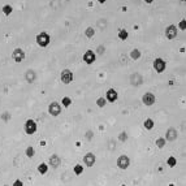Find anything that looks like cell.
<instances>
[{
  "label": "cell",
  "mask_w": 186,
  "mask_h": 186,
  "mask_svg": "<svg viewBox=\"0 0 186 186\" xmlns=\"http://www.w3.org/2000/svg\"><path fill=\"white\" fill-rule=\"evenodd\" d=\"M35 78H37V73H35L33 69H29V70L25 73V79H26L29 83H33L35 81Z\"/></svg>",
  "instance_id": "2e32d148"
},
{
  "label": "cell",
  "mask_w": 186,
  "mask_h": 186,
  "mask_svg": "<svg viewBox=\"0 0 186 186\" xmlns=\"http://www.w3.org/2000/svg\"><path fill=\"white\" fill-rule=\"evenodd\" d=\"M166 164H168V166H171V168H174L177 165V159L174 156H169L168 160H166Z\"/></svg>",
  "instance_id": "44dd1931"
},
{
  "label": "cell",
  "mask_w": 186,
  "mask_h": 186,
  "mask_svg": "<svg viewBox=\"0 0 186 186\" xmlns=\"http://www.w3.org/2000/svg\"><path fill=\"white\" fill-rule=\"evenodd\" d=\"M61 104H63L65 108H68L69 105L72 104V99L69 98V96H64V98L61 99Z\"/></svg>",
  "instance_id": "d4e9b609"
},
{
  "label": "cell",
  "mask_w": 186,
  "mask_h": 186,
  "mask_svg": "<svg viewBox=\"0 0 186 186\" xmlns=\"http://www.w3.org/2000/svg\"><path fill=\"white\" fill-rule=\"evenodd\" d=\"M48 164H46V163H40L39 165H38V172H39L40 174H46L47 172H48Z\"/></svg>",
  "instance_id": "d6986e66"
},
{
  "label": "cell",
  "mask_w": 186,
  "mask_h": 186,
  "mask_svg": "<svg viewBox=\"0 0 186 186\" xmlns=\"http://www.w3.org/2000/svg\"><path fill=\"white\" fill-rule=\"evenodd\" d=\"M127 37H129V34H127L126 30H120V31H118V38H120L121 40H125Z\"/></svg>",
  "instance_id": "f1b7e54d"
},
{
  "label": "cell",
  "mask_w": 186,
  "mask_h": 186,
  "mask_svg": "<svg viewBox=\"0 0 186 186\" xmlns=\"http://www.w3.org/2000/svg\"><path fill=\"white\" fill-rule=\"evenodd\" d=\"M83 171H85V166L81 165V164H76V165H74V168H73L74 174H77V176L82 174V173H83Z\"/></svg>",
  "instance_id": "ffe728a7"
},
{
  "label": "cell",
  "mask_w": 186,
  "mask_h": 186,
  "mask_svg": "<svg viewBox=\"0 0 186 186\" xmlns=\"http://www.w3.org/2000/svg\"><path fill=\"white\" fill-rule=\"evenodd\" d=\"M95 162H96L95 154H93V152L85 154V156H83V163H85V165L87 166V168H91V166L95 164Z\"/></svg>",
  "instance_id": "8992f818"
},
{
  "label": "cell",
  "mask_w": 186,
  "mask_h": 186,
  "mask_svg": "<svg viewBox=\"0 0 186 186\" xmlns=\"http://www.w3.org/2000/svg\"><path fill=\"white\" fill-rule=\"evenodd\" d=\"M60 164H61V159H60L59 155L54 154L49 156L48 159V166H52V168H59Z\"/></svg>",
  "instance_id": "30bf717a"
},
{
  "label": "cell",
  "mask_w": 186,
  "mask_h": 186,
  "mask_svg": "<svg viewBox=\"0 0 186 186\" xmlns=\"http://www.w3.org/2000/svg\"><path fill=\"white\" fill-rule=\"evenodd\" d=\"M165 141H168V142H174V141L178 138V132H177L174 127H168L165 132Z\"/></svg>",
  "instance_id": "5b68a950"
},
{
  "label": "cell",
  "mask_w": 186,
  "mask_h": 186,
  "mask_svg": "<svg viewBox=\"0 0 186 186\" xmlns=\"http://www.w3.org/2000/svg\"><path fill=\"white\" fill-rule=\"evenodd\" d=\"M85 137H86V139H87V141H91L94 138V132H93V130H87V132L85 133Z\"/></svg>",
  "instance_id": "f546056e"
},
{
  "label": "cell",
  "mask_w": 186,
  "mask_h": 186,
  "mask_svg": "<svg viewBox=\"0 0 186 186\" xmlns=\"http://www.w3.org/2000/svg\"><path fill=\"white\" fill-rule=\"evenodd\" d=\"M3 186H8V185H3Z\"/></svg>",
  "instance_id": "74e56055"
},
{
  "label": "cell",
  "mask_w": 186,
  "mask_h": 186,
  "mask_svg": "<svg viewBox=\"0 0 186 186\" xmlns=\"http://www.w3.org/2000/svg\"><path fill=\"white\" fill-rule=\"evenodd\" d=\"M1 120H3V121H9V120H10V115H9L8 112H4V113L1 115Z\"/></svg>",
  "instance_id": "4dcf8cb0"
},
{
  "label": "cell",
  "mask_w": 186,
  "mask_h": 186,
  "mask_svg": "<svg viewBox=\"0 0 186 186\" xmlns=\"http://www.w3.org/2000/svg\"><path fill=\"white\" fill-rule=\"evenodd\" d=\"M155 145H156L157 148H164L165 145H166V141H165V138L164 137H160V138H157L156 141H155Z\"/></svg>",
  "instance_id": "ac0fdd59"
},
{
  "label": "cell",
  "mask_w": 186,
  "mask_h": 186,
  "mask_svg": "<svg viewBox=\"0 0 186 186\" xmlns=\"http://www.w3.org/2000/svg\"><path fill=\"white\" fill-rule=\"evenodd\" d=\"M25 155H26L27 157H33V156L35 155V150L31 146H29L26 150H25Z\"/></svg>",
  "instance_id": "603a6c76"
},
{
  "label": "cell",
  "mask_w": 186,
  "mask_h": 186,
  "mask_svg": "<svg viewBox=\"0 0 186 186\" xmlns=\"http://www.w3.org/2000/svg\"><path fill=\"white\" fill-rule=\"evenodd\" d=\"M85 34H86V37H87V38H93L94 35H95V30H94L93 27H87L86 31H85Z\"/></svg>",
  "instance_id": "4316f807"
},
{
  "label": "cell",
  "mask_w": 186,
  "mask_h": 186,
  "mask_svg": "<svg viewBox=\"0 0 186 186\" xmlns=\"http://www.w3.org/2000/svg\"><path fill=\"white\" fill-rule=\"evenodd\" d=\"M165 35L168 39H173V38H176L177 35V27L174 26V25H171V26L166 27L165 30Z\"/></svg>",
  "instance_id": "9a60e30c"
},
{
  "label": "cell",
  "mask_w": 186,
  "mask_h": 186,
  "mask_svg": "<svg viewBox=\"0 0 186 186\" xmlns=\"http://www.w3.org/2000/svg\"><path fill=\"white\" fill-rule=\"evenodd\" d=\"M12 186H24V182H22L21 180H16V181L12 184Z\"/></svg>",
  "instance_id": "d6a6232c"
},
{
  "label": "cell",
  "mask_w": 186,
  "mask_h": 186,
  "mask_svg": "<svg viewBox=\"0 0 186 186\" xmlns=\"http://www.w3.org/2000/svg\"><path fill=\"white\" fill-rule=\"evenodd\" d=\"M48 113L54 117H57V116L61 113V105H60L57 102H52L51 104L48 105Z\"/></svg>",
  "instance_id": "277c9868"
},
{
  "label": "cell",
  "mask_w": 186,
  "mask_h": 186,
  "mask_svg": "<svg viewBox=\"0 0 186 186\" xmlns=\"http://www.w3.org/2000/svg\"><path fill=\"white\" fill-rule=\"evenodd\" d=\"M130 57H132L133 60H138L141 57V51L139 49H133L132 54H130Z\"/></svg>",
  "instance_id": "cb8c5ba5"
},
{
  "label": "cell",
  "mask_w": 186,
  "mask_h": 186,
  "mask_svg": "<svg viewBox=\"0 0 186 186\" xmlns=\"http://www.w3.org/2000/svg\"><path fill=\"white\" fill-rule=\"evenodd\" d=\"M99 3H100V4H103V3H105V0H98Z\"/></svg>",
  "instance_id": "e575fe53"
},
{
  "label": "cell",
  "mask_w": 186,
  "mask_h": 186,
  "mask_svg": "<svg viewBox=\"0 0 186 186\" xmlns=\"http://www.w3.org/2000/svg\"><path fill=\"white\" fill-rule=\"evenodd\" d=\"M104 51H105V47H104V46H99V47H98V49H96V52H98L99 55H102Z\"/></svg>",
  "instance_id": "1f68e13d"
},
{
  "label": "cell",
  "mask_w": 186,
  "mask_h": 186,
  "mask_svg": "<svg viewBox=\"0 0 186 186\" xmlns=\"http://www.w3.org/2000/svg\"><path fill=\"white\" fill-rule=\"evenodd\" d=\"M1 10H3V13H4L5 16H9L10 13H12V10H13V8H12V5H9V4H7V5H4V7L1 8Z\"/></svg>",
  "instance_id": "7402d4cb"
},
{
  "label": "cell",
  "mask_w": 186,
  "mask_h": 186,
  "mask_svg": "<svg viewBox=\"0 0 186 186\" xmlns=\"http://www.w3.org/2000/svg\"><path fill=\"white\" fill-rule=\"evenodd\" d=\"M66 1H68V0H66Z\"/></svg>",
  "instance_id": "f35d334b"
},
{
  "label": "cell",
  "mask_w": 186,
  "mask_h": 186,
  "mask_svg": "<svg viewBox=\"0 0 186 186\" xmlns=\"http://www.w3.org/2000/svg\"><path fill=\"white\" fill-rule=\"evenodd\" d=\"M143 126H145V129H147V130H152L155 126L154 120H152V118H146V120L143 121Z\"/></svg>",
  "instance_id": "e0dca14e"
},
{
  "label": "cell",
  "mask_w": 186,
  "mask_h": 186,
  "mask_svg": "<svg viewBox=\"0 0 186 186\" xmlns=\"http://www.w3.org/2000/svg\"><path fill=\"white\" fill-rule=\"evenodd\" d=\"M12 57L16 63H21L22 60L25 59V52L22 51L21 48H16L15 51L12 52Z\"/></svg>",
  "instance_id": "4fadbf2b"
},
{
  "label": "cell",
  "mask_w": 186,
  "mask_h": 186,
  "mask_svg": "<svg viewBox=\"0 0 186 186\" xmlns=\"http://www.w3.org/2000/svg\"><path fill=\"white\" fill-rule=\"evenodd\" d=\"M130 83H132L133 86H139L143 83V78L142 76H141L139 73H133L132 76H130Z\"/></svg>",
  "instance_id": "5bb4252c"
},
{
  "label": "cell",
  "mask_w": 186,
  "mask_h": 186,
  "mask_svg": "<svg viewBox=\"0 0 186 186\" xmlns=\"http://www.w3.org/2000/svg\"><path fill=\"white\" fill-rule=\"evenodd\" d=\"M24 129H25V133H26V134L33 135V134L37 133L38 125H37V123H35L34 120H33V118H29V120H26V123H25Z\"/></svg>",
  "instance_id": "6da1fadb"
},
{
  "label": "cell",
  "mask_w": 186,
  "mask_h": 186,
  "mask_svg": "<svg viewBox=\"0 0 186 186\" xmlns=\"http://www.w3.org/2000/svg\"><path fill=\"white\" fill-rule=\"evenodd\" d=\"M96 104H98L99 108H103L107 104V100H105V98H98L96 99Z\"/></svg>",
  "instance_id": "83f0119b"
},
{
  "label": "cell",
  "mask_w": 186,
  "mask_h": 186,
  "mask_svg": "<svg viewBox=\"0 0 186 186\" xmlns=\"http://www.w3.org/2000/svg\"><path fill=\"white\" fill-rule=\"evenodd\" d=\"M60 78H61L63 83H65V85H69L72 81L74 79V76L73 73H72L69 69H64V70L61 72V76H60Z\"/></svg>",
  "instance_id": "52a82bcc"
},
{
  "label": "cell",
  "mask_w": 186,
  "mask_h": 186,
  "mask_svg": "<svg viewBox=\"0 0 186 186\" xmlns=\"http://www.w3.org/2000/svg\"><path fill=\"white\" fill-rule=\"evenodd\" d=\"M155 100H156V98H155V95L152 93H146L145 95L142 96V102H143V104L145 105H152V104H155Z\"/></svg>",
  "instance_id": "8fae6325"
},
{
  "label": "cell",
  "mask_w": 186,
  "mask_h": 186,
  "mask_svg": "<svg viewBox=\"0 0 186 186\" xmlns=\"http://www.w3.org/2000/svg\"><path fill=\"white\" fill-rule=\"evenodd\" d=\"M165 68H166V64L163 59L157 57V59L154 60V69L157 72V73H163V72L165 70Z\"/></svg>",
  "instance_id": "ba28073f"
},
{
  "label": "cell",
  "mask_w": 186,
  "mask_h": 186,
  "mask_svg": "<svg viewBox=\"0 0 186 186\" xmlns=\"http://www.w3.org/2000/svg\"><path fill=\"white\" fill-rule=\"evenodd\" d=\"M117 139L120 141V142H126V141H127V133L126 132H121L120 134L117 135Z\"/></svg>",
  "instance_id": "484cf974"
},
{
  "label": "cell",
  "mask_w": 186,
  "mask_h": 186,
  "mask_svg": "<svg viewBox=\"0 0 186 186\" xmlns=\"http://www.w3.org/2000/svg\"><path fill=\"white\" fill-rule=\"evenodd\" d=\"M145 1H146V3H148V4H150V3H152L154 0H145Z\"/></svg>",
  "instance_id": "d590c367"
},
{
  "label": "cell",
  "mask_w": 186,
  "mask_h": 186,
  "mask_svg": "<svg viewBox=\"0 0 186 186\" xmlns=\"http://www.w3.org/2000/svg\"><path fill=\"white\" fill-rule=\"evenodd\" d=\"M37 43H38V46H40V47H47L49 44V42H51V39H49V35L47 34L46 31H42L39 33V34L37 35Z\"/></svg>",
  "instance_id": "3957f363"
},
{
  "label": "cell",
  "mask_w": 186,
  "mask_h": 186,
  "mask_svg": "<svg viewBox=\"0 0 186 186\" xmlns=\"http://www.w3.org/2000/svg\"><path fill=\"white\" fill-rule=\"evenodd\" d=\"M116 164H117V168L121 169V171H125L130 166V157L127 155H120L116 160Z\"/></svg>",
  "instance_id": "7a4b0ae2"
},
{
  "label": "cell",
  "mask_w": 186,
  "mask_h": 186,
  "mask_svg": "<svg viewBox=\"0 0 186 186\" xmlns=\"http://www.w3.org/2000/svg\"><path fill=\"white\" fill-rule=\"evenodd\" d=\"M121 186H126V185H121Z\"/></svg>",
  "instance_id": "8d00e7d4"
},
{
  "label": "cell",
  "mask_w": 186,
  "mask_h": 186,
  "mask_svg": "<svg viewBox=\"0 0 186 186\" xmlns=\"http://www.w3.org/2000/svg\"><path fill=\"white\" fill-rule=\"evenodd\" d=\"M95 59H96V55H95V52L91 51V49L86 51L85 55H83V61H85L86 64H88V65L95 61Z\"/></svg>",
  "instance_id": "7c38bea8"
},
{
  "label": "cell",
  "mask_w": 186,
  "mask_h": 186,
  "mask_svg": "<svg viewBox=\"0 0 186 186\" xmlns=\"http://www.w3.org/2000/svg\"><path fill=\"white\" fill-rule=\"evenodd\" d=\"M185 27H186V24H185V20H182L181 22H180V29H181V30H185Z\"/></svg>",
  "instance_id": "836d02e7"
},
{
  "label": "cell",
  "mask_w": 186,
  "mask_h": 186,
  "mask_svg": "<svg viewBox=\"0 0 186 186\" xmlns=\"http://www.w3.org/2000/svg\"><path fill=\"white\" fill-rule=\"evenodd\" d=\"M117 98H118L117 91L115 88H108L107 93H105V100L109 102V103H113V102L117 100Z\"/></svg>",
  "instance_id": "9c48e42d"
}]
</instances>
